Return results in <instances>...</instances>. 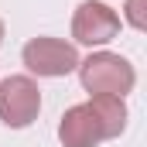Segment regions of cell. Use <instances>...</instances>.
Here are the masks:
<instances>
[{
  "mask_svg": "<svg viewBox=\"0 0 147 147\" xmlns=\"http://www.w3.org/2000/svg\"><path fill=\"white\" fill-rule=\"evenodd\" d=\"M79 79L89 96H127L137 86L134 65L116 51H92L86 62H79Z\"/></svg>",
  "mask_w": 147,
  "mask_h": 147,
  "instance_id": "obj_1",
  "label": "cell"
},
{
  "mask_svg": "<svg viewBox=\"0 0 147 147\" xmlns=\"http://www.w3.org/2000/svg\"><path fill=\"white\" fill-rule=\"evenodd\" d=\"M21 62L34 75L62 79L79 69V51H75V45L62 41V38H31L21 51Z\"/></svg>",
  "mask_w": 147,
  "mask_h": 147,
  "instance_id": "obj_2",
  "label": "cell"
},
{
  "mask_svg": "<svg viewBox=\"0 0 147 147\" xmlns=\"http://www.w3.org/2000/svg\"><path fill=\"white\" fill-rule=\"evenodd\" d=\"M41 113V89L31 75H7L0 82V120L14 130L31 127Z\"/></svg>",
  "mask_w": 147,
  "mask_h": 147,
  "instance_id": "obj_3",
  "label": "cell"
},
{
  "mask_svg": "<svg viewBox=\"0 0 147 147\" xmlns=\"http://www.w3.org/2000/svg\"><path fill=\"white\" fill-rule=\"evenodd\" d=\"M120 34V14L103 0H82L72 14V38L79 45L99 48Z\"/></svg>",
  "mask_w": 147,
  "mask_h": 147,
  "instance_id": "obj_4",
  "label": "cell"
},
{
  "mask_svg": "<svg viewBox=\"0 0 147 147\" xmlns=\"http://www.w3.org/2000/svg\"><path fill=\"white\" fill-rule=\"evenodd\" d=\"M58 140H62V147H96L103 140L99 120L89 110V103H79V106L65 110L62 123H58Z\"/></svg>",
  "mask_w": 147,
  "mask_h": 147,
  "instance_id": "obj_5",
  "label": "cell"
},
{
  "mask_svg": "<svg viewBox=\"0 0 147 147\" xmlns=\"http://www.w3.org/2000/svg\"><path fill=\"white\" fill-rule=\"evenodd\" d=\"M89 110L96 113V120H99L103 140H113V137H120L127 130V103L120 96H92Z\"/></svg>",
  "mask_w": 147,
  "mask_h": 147,
  "instance_id": "obj_6",
  "label": "cell"
},
{
  "mask_svg": "<svg viewBox=\"0 0 147 147\" xmlns=\"http://www.w3.org/2000/svg\"><path fill=\"white\" fill-rule=\"evenodd\" d=\"M127 24L137 28V31H147V7H144V0H127Z\"/></svg>",
  "mask_w": 147,
  "mask_h": 147,
  "instance_id": "obj_7",
  "label": "cell"
},
{
  "mask_svg": "<svg viewBox=\"0 0 147 147\" xmlns=\"http://www.w3.org/2000/svg\"><path fill=\"white\" fill-rule=\"evenodd\" d=\"M0 45H3V21H0Z\"/></svg>",
  "mask_w": 147,
  "mask_h": 147,
  "instance_id": "obj_8",
  "label": "cell"
}]
</instances>
